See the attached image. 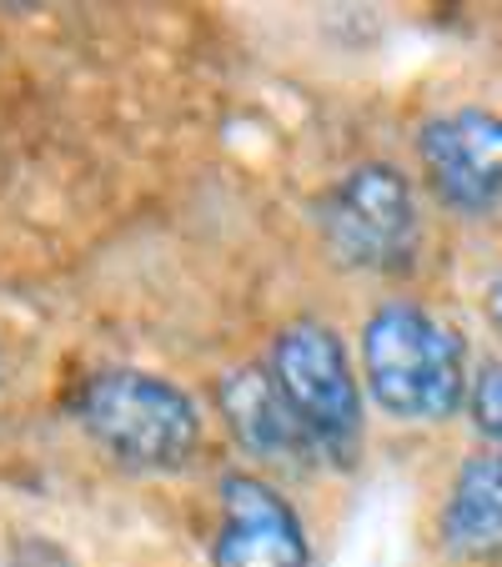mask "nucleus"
Instances as JSON below:
<instances>
[{
	"mask_svg": "<svg viewBox=\"0 0 502 567\" xmlns=\"http://www.w3.org/2000/svg\"><path fill=\"white\" fill-rule=\"evenodd\" d=\"M362 377L372 402L397 422H448L472 392L462 337L412 301H392L367 317Z\"/></svg>",
	"mask_w": 502,
	"mask_h": 567,
	"instance_id": "1",
	"label": "nucleus"
},
{
	"mask_svg": "<svg viewBox=\"0 0 502 567\" xmlns=\"http://www.w3.org/2000/svg\"><path fill=\"white\" fill-rule=\"evenodd\" d=\"M75 422L116 462L141 472H176L202 447V412L176 382L141 367L91 372L75 392Z\"/></svg>",
	"mask_w": 502,
	"mask_h": 567,
	"instance_id": "2",
	"label": "nucleus"
},
{
	"mask_svg": "<svg viewBox=\"0 0 502 567\" xmlns=\"http://www.w3.org/2000/svg\"><path fill=\"white\" fill-rule=\"evenodd\" d=\"M267 367L317 457L331 467H352L362 452V392L342 337L317 317H297L272 337Z\"/></svg>",
	"mask_w": 502,
	"mask_h": 567,
	"instance_id": "3",
	"label": "nucleus"
},
{
	"mask_svg": "<svg viewBox=\"0 0 502 567\" xmlns=\"http://www.w3.org/2000/svg\"><path fill=\"white\" fill-rule=\"evenodd\" d=\"M327 251L357 271H407L422 247V216L407 176L387 161H362L317 202Z\"/></svg>",
	"mask_w": 502,
	"mask_h": 567,
	"instance_id": "4",
	"label": "nucleus"
},
{
	"mask_svg": "<svg viewBox=\"0 0 502 567\" xmlns=\"http://www.w3.org/2000/svg\"><path fill=\"white\" fill-rule=\"evenodd\" d=\"M417 161L458 216H488L502 206V116L482 106H458L417 126Z\"/></svg>",
	"mask_w": 502,
	"mask_h": 567,
	"instance_id": "5",
	"label": "nucleus"
},
{
	"mask_svg": "<svg viewBox=\"0 0 502 567\" xmlns=\"http://www.w3.org/2000/svg\"><path fill=\"white\" fill-rule=\"evenodd\" d=\"M222 533L212 543V567H307L311 543L297 507L252 472L222 477Z\"/></svg>",
	"mask_w": 502,
	"mask_h": 567,
	"instance_id": "6",
	"label": "nucleus"
},
{
	"mask_svg": "<svg viewBox=\"0 0 502 567\" xmlns=\"http://www.w3.org/2000/svg\"><path fill=\"white\" fill-rule=\"evenodd\" d=\"M216 408H222L226 432L236 437V447L252 452V457L277 462V467H301V462L317 457L301 422L291 417L287 396L272 382V367L252 362V367H236L232 377H222Z\"/></svg>",
	"mask_w": 502,
	"mask_h": 567,
	"instance_id": "7",
	"label": "nucleus"
},
{
	"mask_svg": "<svg viewBox=\"0 0 502 567\" xmlns=\"http://www.w3.org/2000/svg\"><path fill=\"white\" fill-rule=\"evenodd\" d=\"M438 537L458 563L502 557V447L468 457L438 513Z\"/></svg>",
	"mask_w": 502,
	"mask_h": 567,
	"instance_id": "8",
	"label": "nucleus"
},
{
	"mask_svg": "<svg viewBox=\"0 0 502 567\" xmlns=\"http://www.w3.org/2000/svg\"><path fill=\"white\" fill-rule=\"evenodd\" d=\"M468 417H472V427H478L482 437L502 447V362H488L478 377H472Z\"/></svg>",
	"mask_w": 502,
	"mask_h": 567,
	"instance_id": "9",
	"label": "nucleus"
},
{
	"mask_svg": "<svg viewBox=\"0 0 502 567\" xmlns=\"http://www.w3.org/2000/svg\"><path fill=\"white\" fill-rule=\"evenodd\" d=\"M488 317H492V327L502 332V277L492 281V291H488Z\"/></svg>",
	"mask_w": 502,
	"mask_h": 567,
	"instance_id": "10",
	"label": "nucleus"
}]
</instances>
